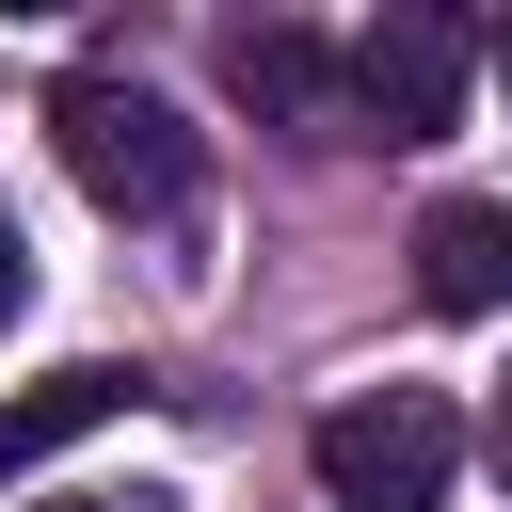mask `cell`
Returning <instances> with one entry per match:
<instances>
[{
  "instance_id": "1",
  "label": "cell",
  "mask_w": 512,
  "mask_h": 512,
  "mask_svg": "<svg viewBox=\"0 0 512 512\" xmlns=\"http://www.w3.org/2000/svg\"><path fill=\"white\" fill-rule=\"evenodd\" d=\"M48 144H64V176H80L112 224H176V208H192V176H208V160H192V128H176L144 80H112V64H80V80L48 96Z\"/></svg>"
},
{
  "instance_id": "2",
  "label": "cell",
  "mask_w": 512,
  "mask_h": 512,
  "mask_svg": "<svg viewBox=\"0 0 512 512\" xmlns=\"http://www.w3.org/2000/svg\"><path fill=\"white\" fill-rule=\"evenodd\" d=\"M448 480H464L448 384H368V400L320 416V496L336 512H448Z\"/></svg>"
},
{
  "instance_id": "3",
  "label": "cell",
  "mask_w": 512,
  "mask_h": 512,
  "mask_svg": "<svg viewBox=\"0 0 512 512\" xmlns=\"http://www.w3.org/2000/svg\"><path fill=\"white\" fill-rule=\"evenodd\" d=\"M464 64H480V32H464V16H384V32L352 48L336 112H352V128H384V144H432V128H464Z\"/></svg>"
},
{
  "instance_id": "4",
  "label": "cell",
  "mask_w": 512,
  "mask_h": 512,
  "mask_svg": "<svg viewBox=\"0 0 512 512\" xmlns=\"http://www.w3.org/2000/svg\"><path fill=\"white\" fill-rule=\"evenodd\" d=\"M144 400V368H112V352H80V368H48V384H16L0 400V480H32L48 448H80V432H112Z\"/></svg>"
},
{
  "instance_id": "5",
  "label": "cell",
  "mask_w": 512,
  "mask_h": 512,
  "mask_svg": "<svg viewBox=\"0 0 512 512\" xmlns=\"http://www.w3.org/2000/svg\"><path fill=\"white\" fill-rule=\"evenodd\" d=\"M416 288H432L448 320H496V304H512V208H496V192H448V208L416 224Z\"/></svg>"
},
{
  "instance_id": "6",
  "label": "cell",
  "mask_w": 512,
  "mask_h": 512,
  "mask_svg": "<svg viewBox=\"0 0 512 512\" xmlns=\"http://www.w3.org/2000/svg\"><path fill=\"white\" fill-rule=\"evenodd\" d=\"M224 80H240L256 112H288V128H352V112H336V64H320L288 16H240V32H224Z\"/></svg>"
},
{
  "instance_id": "7",
  "label": "cell",
  "mask_w": 512,
  "mask_h": 512,
  "mask_svg": "<svg viewBox=\"0 0 512 512\" xmlns=\"http://www.w3.org/2000/svg\"><path fill=\"white\" fill-rule=\"evenodd\" d=\"M16 304H32V240L0 224V320H16Z\"/></svg>"
},
{
  "instance_id": "8",
  "label": "cell",
  "mask_w": 512,
  "mask_h": 512,
  "mask_svg": "<svg viewBox=\"0 0 512 512\" xmlns=\"http://www.w3.org/2000/svg\"><path fill=\"white\" fill-rule=\"evenodd\" d=\"M48 512H160V496H48Z\"/></svg>"
}]
</instances>
